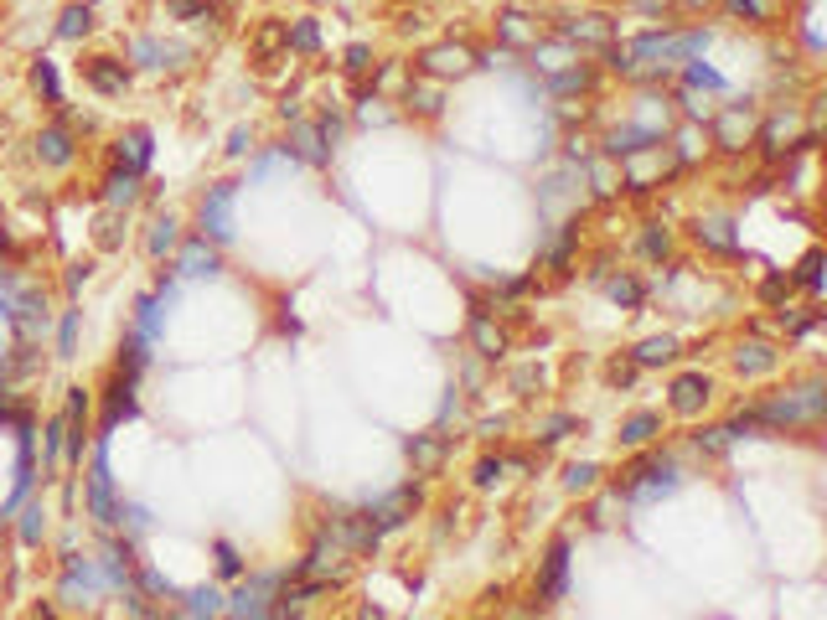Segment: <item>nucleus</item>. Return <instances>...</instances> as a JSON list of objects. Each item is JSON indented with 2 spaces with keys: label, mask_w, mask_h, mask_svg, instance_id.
<instances>
[{
  "label": "nucleus",
  "mask_w": 827,
  "mask_h": 620,
  "mask_svg": "<svg viewBox=\"0 0 827 620\" xmlns=\"http://www.w3.org/2000/svg\"><path fill=\"white\" fill-rule=\"evenodd\" d=\"M89 512H93V522H104V528L119 522L114 481H109V435L98 440V455H93V471H89Z\"/></svg>",
  "instance_id": "1"
},
{
  "label": "nucleus",
  "mask_w": 827,
  "mask_h": 620,
  "mask_svg": "<svg viewBox=\"0 0 827 620\" xmlns=\"http://www.w3.org/2000/svg\"><path fill=\"white\" fill-rule=\"evenodd\" d=\"M414 506H419V491H414V486H398V491H388L383 502L367 506V522H373V532L383 538V532H393V528H404V522H409Z\"/></svg>",
  "instance_id": "2"
},
{
  "label": "nucleus",
  "mask_w": 827,
  "mask_h": 620,
  "mask_svg": "<svg viewBox=\"0 0 827 620\" xmlns=\"http://www.w3.org/2000/svg\"><path fill=\"white\" fill-rule=\"evenodd\" d=\"M124 419H135V373H119L114 388L104 393V435H114Z\"/></svg>",
  "instance_id": "3"
},
{
  "label": "nucleus",
  "mask_w": 827,
  "mask_h": 620,
  "mask_svg": "<svg viewBox=\"0 0 827 620\" xmlns=\"http://www.w3.org/2000/svg\"><path fill=\"white\" fill-rule=\"evenodd\" d=\"M228 207H233V181H223V186H212L202 202V228L212 238H233V217H228Z\"/></svg>",
  "instance_id": "4"
},
{
  "label": "nucleus",
  "mask_w": 827,
  "mask_h": 620,
  "mask_svg": "<svg viewBox=\"0 0 827 620\" xmlns=\"http://www.w3.org/2000/svg\"><path fill=\"white\" fill-rule=\"evenodd\" d=\"M83 78H89V89L109 93V98L130 89V67H124L119 58H89L83 62Z\"/></svg>",
  "instance_id": "5"
},
{
  "label": "nucleus",
  "mask_w": 827,
  "mask_h": 620,
  "mask_svg": "<svg viewBox=\"0 0 827 620\" xmlns=\"http://www.w3.org/2000/svg\"><path fill=\"white\" fill-rule=\"evenodd\" d=\"M471 62H476L471 47H455V42H450V47H429V52L419 58V67H424L429 78H450V73H466Z\"/></svg>",
  "instance_id": "6"
},
{
  "label": "nucleus",
  "mask_w": 827,
  "mask_h": 620,
  "mask_svg": "<svg viewBox=\"0 0 827 620\" xmlns=\"http://www.w3.org/2000/svg\"><path fill=\"white\" fill-rule=\"evenodd\" d=\"M285 150H290V155H300L305 166H326V161H331V150H326V140H321V124H295Z\"/></svg>",
  "instance_id": "7"
},
{
  "label": "nucleus",
  "mask_w": 827,
  "mask_h": 620,
  "mask_svg": "<svg viewBox=\"0 0 827 620\" xmlns=\"http://www.w3.org/2000/svg\"><path fill=\"white\" fill-rule=\"evenodd\" d=\"M93 590H104V579H98V569L83 559H67V579H62V600H73V605H83Z\"/></svg>",
  "instance_id": "8"
},
{
  "label": "nucleus",
  "mask_w": 827,
  "mask_h": 620,
  "mask_svg": "<svg viewBox=\"0 0 827 620\" xmlns=\"http://www.w3.org/2000/svg\"><path fill=\"white\" fill-rule=\"evenodd\" d=\"M36 161H42V166H73V135H67V129H62V124H52V129H42V135H36Z\"/></svg>",
  "instance_id": "9"
},
{
  "label": "nucleus",
  "mask_w": 827,
  "mask_h": 620,
  "mask_svg": "<svg viewBox=\"0 0 827 620\" xmlns=\"http://www.w3.org/2000/svg\"><path fill=\"white\" fill-rule=\"evenodd\" d=\"M709 404V378H698V373H688V378H678L673 383V413H682V419H693V413Z\"/></svg>",
  "instance_id": "10"
},
{
  "label": "nucleus",
  "mask_w": 827,
  "mask_h": 620,
  "mask_svg": "<svg viewBox=\"0 0 827 620\" xmlns=\"http://www.w3.org/2000/svg\"><path fill=\"white\" fill-rule=\"evenodd\" d=\"M563 579H569V543H554L548 559H543V585H538V600H559Z\"/></svg>",
  "instance_id": "11"
},
{
  "label": "nucleus",
  "mask_w": 827,
  "mask_h": 620,
  "mask_svg": "<svg viewBox=\"0 0 827 620\" xmlns=\"http://www.w3.org/2000/svg\"><path fill=\"white\" fill-rule=\"evenodd\" d=\"M98 579H104V590H130V548L124 543H109L98 553Z\"/></svg>",
  "instance_id": "12"
},
{
  "label": "nucleus",
  "mask_w": 827,
  "mask_h": 620,
  "mask_svg": "<svg viewBox=\"0 0 827 620\" xmlns=\"http://www.w3.org/2000/svg\"><path fill=\"white\" fill-rule=\"evenodd\" d=\"M647 145H662V135L647 129V124H620V129H610V140H605L610 155H636V150H647Z\"/></svg>",
  "instance_id": "13"
},
{
  "label": "nucleus",
  "mask_w": 827,
  "mask_h": 620,
  "mask_svg": "<svg viewBox=\"0 0 827 620\" xmlns=\"http://www.w3.org/2000/svg\"><path fill=\"white\" fill-rule=\"evenodd\" d=\"M336 538L347 548H378V532L367 522V512H336Z\"/></svg>",
  "instance_id": "14"
},
{
  "label": "nucleus",
  "mask_w": 827,
  "mask_h": 620,
  "mask_svg": "<svg viewBox=\"0 0 827 620\" xmlns=\"http://www.w3.org/2000/svg\"><path fill=\"white\" fill-rule=\"evenodd\" d=\"M409 460H414V471L435 475L440 471V460H445V435H414L409 440Z\"/></svg>",
  "instance_id": "15"
},
{
  "label": "nucleus",
  "mask_w": 827,
  "mask_h": 620,
  "mask_svg": "<svg viewBox=\"0 0 827 620\" xmlns=\"http://www.w3.org/2000/svg\"><path fill=\"white\" fill-rule=\"evenodd\" d=\"M269 590H274V579H254V585L238 590L233 605H223V610H228V616H269V605H264Z\"/></svg>",
  "instance_id": "16"
},
{
  "label": "nucleus",
  "mask_w": 827,
  "mask_h": 620,
  "mask_svg": "<svg viewBox=\"0 0 827 620\" xmlns=\"http://www.w3.org/2000/svg\"><path fill=\"white\" fill-rule=\"evenodd\" d=\"M177 264H181V274H212V269H217V254L207 248V233L181 243V259H177Z\"/></svg>",
  "instance_id": "17"
},
{
  "label": "nucleus",
  "mask_w": 827,
  "mask_h": 620,
  "mask_svg": "<svg viewBox=\"0 0 827 620\" xmlns=\"http://www.w3.org/2000/svg\"><path fill=\"white\" fill-rule=\"evenodd\" d=\"M610 21L605 16H585L579 27H563V42H585V47H610Z\"/></svg>",
  "instance_id": "18"
},
{
  "label": "nucleus",
  "mask_w": 827,
  "mask_h": 620,
  "mask_svg": "<svg viewBox=\"0 0 827 620\" xmlns=\"http://www.w3.org/2000/svg\"><path fill=\"white\" fill-rule=\"evenodd\" d=\"M135 192H140V171H109V181H104V202L109 207H130L135 202Z\"/></svg>",
  "instance_id": "19"
},
{
  "label": "nucleus",
  "mask_w": 827,
  "mask_h": 620,
  "mask_svg": "<svg viewBox=\"0 0 827 620\" xmlns=\"http://www.w3.org/2000/svg\"><path fill=\"white\" fill-rule=\"evenodd\" d=\"M119 166H124V171H146L150 166V135L146 129H130V135L119 140Z\"/></svg>",
  "instance_id": "20"
},
{
  "label": "nucleus",
  "mask_w": 827,
  "mask_h": 620,
  "mask_svg": "<svg viewBox=\"0 0 827 620\" xmlns=\"http://www.w3.org/2000/svg\"><path fill=\"white\" fill-rule=\"evenodd\" d=\"M177 243H181L177 217H155V223H150V233H146V254H150V259H166Z\"/></svg>",
  "instance_id": "21"
},
{
  "label": "nucleus",
  "mask_w": 827,
  "mask_h": 620,
  "mask_svg": "<svg viewBox=\"0 0 827 620\" xmlns=\"http://www.w3.org/2000/svg\"><path fill=\"white\" fill-rule=\"evenodd\" d=\"M673 357H678V341H673V336H651V341L636 347V367H662V362H673Z\"/></svg>",
  "instance_id": "22"
},
{
  "label": "nucleus",
  "mask_w": 827,
  "mask_h": 620,
  "mask_svg": "<svg viewBox=\"0 0 827 620\" xmlns=\"http://www.w3.org/2000/svg\"><path fill=\"white\" fill-rule=\"evenodd\" d=\"M471 341L481 347V357H502L507 352V336L486 321V316H476V321H471Z\"/></svg>",
  "instance_id": "23"
},
{
  "label": "nucleus",
  "mask_w": 827,
  "mask_h": 620,
  "mask_svg": "<svg viewBox=\"0 0 827 620\" xmlns=\"http://www.w3.org/2000/svg\"><path fill=\"white\" fill-rule=\"evenodd\" d=\"M280 47H290V27H285V21H264L259 36H254V52H259V58H274Z\"/></svg>",
  "instance_id": "24"
},
{
  "label": "nucleus",
  "mask_w": 827,
  "mask_h": 620,
  "mask_svg": "<svg viewBox=\"0 0 827 620\" xmlns=\"http://www.w3.org/2000/svg\"><path fill=\"white\" fill-rule=\"evenodd\" d=\"M698 238L719 248V254H735V233H729V223L724 217H698Z\"/></svg>",
  "instance_id": "25"
},
{
  "label": "nucleus",
  "mask_w": 827,
  "mask_h": 620,
  "mask_svg": "<svg viewBox=\"0 0 827 620\" xmlns=\"http://www.w3.org/2000/svg\"><path fill=\"white\" fill-rule=\"evenodd\" d=\"M735 367L739 373H770V367H776V352L760 347V341H750V347H739L735 352Z\"/></svg>",
  "instance_id": "26"
},
{
  "label": "nucleus",
  "mask_w": 827,
  "mask_h": 620,
  "mask_svg": "<svg viewBox=\"0 0 827 620\" xmlns=\"http://www.w3.org/2000/svg\"><path fill=\"white\" fill-rule=\"evenodd\" d=\"M31 83L42 89V98H47V104H62V83H58V67H52V62H47V58H36V62H31Z\"/></svg>",
  "instance_id": "27"
},
{
  "label": "nucleus",
  "mask_w": 827,
  "mask_h": 620,
  "mask_svg": "<svg viewBox=\"0 0 827 620\" xmlns=\"http://www.w3.org/2000/svg\"><path fill=\"white\" fill-rule=\"evenodd\" d=\"M657 424H662L657 413H631V419L620 424V444H647L651 435H657Z\"/></svg>",
  "instance_id": "28"
},
{
  "label": "nucleus",
  "mask_w": 827,
  "mask_h": 620,
  "mask_svg": "<svg viewBox=\"0 0 827 620\" xmlns=\"http://www.w3.org/2000/svg\"><path fill=\"white\" fill-rule=\"evenodd\" d=\"M89 27H93V11H89V5H67V11H62V21H58V36H62V42H78Z\"/></svg>",
  "instance_id": "29"
},
{
  "label": "nucleus",
  "mask_w": 827,
  "mask_h": 620,
  "mask_svg": "<svg viewBox=\"0 0 827 620\" xmlns=\"http://www.w3.org/2000/svg\"><path fill=\"white\" fill-rule=\"evenodd\" d=\"M574 238H579V228H574V223H563V228H559V238H554V243L543 248V259H548L554 269H563L569 259H574Z\"/></svg>",
  "instance_id": "30"
},
{
  "label": "nucleus",
  "mask_w": 827,
  "mask_h": 620,
  "mask_svg": "<svg viewBox=\"0 0 827 620\" xmlns=\"http://www.w3.org/2000/svg\"><path fill=\"white\" fill-rule=\"evenodd\" d=\"M181 616H223V594H217V590H197V594H186Z\"/></svg>",
  "instance_id": "31"
},
{
  "label": "nucleus",
  "mask_w": 827,
  "mask_h": 620,
  "mask_svg": "<svg viewBox=\"0 0 827 620\" xmlns=\"http://www.w3.org/2000/svg\"><path fill=\"white\" fill-rule=\"evenodd\" d=\"M161 331V300H140V316H135V336L140 341H155Z\"/></svg>",
  "instance_id": "32"
},
{
  "label": "nucleus",
  "mask_w": 827,
  "mask_h": 620,
  "mask_svg": "<svg viewBox=\"0 0 827 620\" xmlns=\"http://www.w3.org/2000/svg\"><path fill=\"white\" fill-rule=\"evenodd\" d=\"M290 42H295L300 52H316V47H321V27H316L311 16H300L295 27H290Z\"/></svg>",
  "instance_id": "33"
},
{
  "label": "nucleus",
  "mask_w": 827,
  "mask_h": 620,
  "mask_svg": "<svg viewBox=\"0 0 827 620\" xmlns=\"http://www.w3.org/2000/svg\"><path fill=\"white\" fill-rule=\"evenodd\" d=\"M78 352V310H62V326H58V357H73Z\"/></svg>",
  "instance_id": "34"
},
{
  "label": "nucleus",
  "mask_w": 827,
  "mask_h": 620,
  "mask_svg": "<svg viewBox=\"0 0 827 620\" xmlns=\"http://www.w3.org/2000/svg\"><path fill=\"white\" fill-rule=\"evenodd\" d=\"M642 254H647V259H662V254H667V228H662V223H647V233H642Z\"/></svg>",
  "instance_id": "35"
},
{
  "label": "nucleus",
  "mask_w": 827,
  "mask_h": 620,
  "mask_svg": "<svg viewBox=\"0 0 827 620\" xmlns=\"http://www.w3.org/2000/svg\"><path fill=\"white\" fill-rule=\"evenodd\" d=\"M610 300H620V305H642V285H636L631 274H620V279H610Z\"/></svg>",
  "instance_id": "36"
},
{
  "label": "nucleus",
  "mask_w": 827,
  "mask_h": 620,
  "mask_svg": "<svg viewBox=\"0 0 827 620\" xmlns=\"http://www.w3.org/2000/svg\"><path fill=\"white\" fill-rule=\"evenodd\" d=\"M797 279L807 285V290H823V254H807L797 269Z\"/></svg>",
  "instance_id": "37"
},
{
  "label": "nucleus",
  "mask_w": 827,
  "mask_h": 620,
  "mask_svg": "<svg viewBox=\"0 0 827 620\" xmlns=\"http://www.w3.org/2000/svg\"><path fill=\"white\" fill-rule=\"evenodd\" d=\"M574 89H590V73H585V67H569V73H554V93H574Z\"/></svg>",
  "instance_id": "38"
},
{
  "label": "nucleus",
  "mask_w": 827,
  "mask_h": 620,
  "mask_svg": "<svg viewBox=\"0 0 827 620\" xmlns=\"http://www.w3.org/2000/svg\"><path fill=\"white\" fill-rule=\"evenodd\" d=\"M729 440H735V429H704V435H698V450L724 455V450H729Z\"/></svg>",
  "instance_id": "39"
},
{
  "label": "nucleus",
  "mask_w": 827,
  "mask_h": 620,
  "mask_svg": "<svg viewBox=\"0 0 827 620\" xmlns=\"http://www.w3.org/2000/svg\"><path fill=\"white\" fill-rule=\"evenodd\" d=\"M217 574H223V579H233V574H243V559L233 553V543H217Z\"/></svg>",
  "instance_id": "40"
},
{
  "label": "nucleus",
  "mask_w": 827,
  "mask_h": 620,
  "mask_svg": "<svg viewBox=\"0 0 827 620\" xmlns=\"http://www.w3.org/2000/svg\"><path fill=\"white\" fill-rule=\"evenodd\" d=\"M595 466H569V475H563V486H569V491H590L595 486Z\"/></svg>",
  "instance_id": "41"
},
{
  "label": "nucleus",
  "mask_w": 827,
  "mask_h": 620,
  "mask_svg": "<svg viewBox=\"0 0 827 620\" xmlns=\"http://www.w3.org/2000/svg\"><path fill=\"white\" fill-rule=\"evenodd\" d=\"M569 429H574V419H569V413H554V419L543 424V435H538V440H543V444H554V440H563Z\"/></svg>",
  "instance_id": "42"
},
{
  "label": "nucleus",
  "mask_w": 827,
  "mask_h": 620,
  "mask_svg": "<svg viewBox=\"0 0 827 620\" xmlns=\"http://www.w3.org/2000/svg\"><path fill=\"white\" fill-rule=\"evenodd\" d=\"M409 104L419 114H440V93L435 89H409Z\"/></svg>",
  "instance_id": "43"
},
{
  "label": "nucleus",
  "mask_w": 827,
  "mask_h": 620,
  "mask_svg": "<svg viewBox=\"0 0 827 620\" xmlns=\"http://www.w3.org/2000/svg\"><path fill=\"white\" fill-rule=\"evenodd\" d=\"M42 532H47V522H42V506H27V522H21V538H27V543H42Z\"/></svg>",
  "instance_id": "44"
},
{
  "label": "nucleus",
  "mask_w": 827,
  "mask_h": 620,
  "mask_svg": "<svg viewBox=\"0 0 827 620\" xmlns=\"http://www.w3.org/2000/svg\"><path fill=\"white\" fill-rule=\"evenodd\" d=\"M688 83H704V89H724V78H719L713 67H704V62H693V67H688Z\"/></svg>",
  "instance_id": "45"
},
{
  "label": "nucleus",
  "mask_w": 827,
  "mask_h": 620,
  "mask_svg": "<svg viewBox=\"0 0 827 620\" xmlns=\"http://www.w3.org/2000/svg\"><path fill=\"white\" fill-rule=\"evenodd\" d=\"M729 11H735V16H750V21H766L770 16L766 0H729Z\"/></svg>",
  "instance_id": "46"
},
{
  "label": "nucleus",
  "mask_w": 827,
  "mask_h": 620,
  "mask_svg": "<svg viewBox=\"0 0 827 620\" xmlns=\"http://www.w3.org/2000/svg\"><path fill=\"white\" fill-rule=\"evenodd\" d=\"M367 58H373V52H367L362 42H352V47H347V67H352V73H362V67H367Z\"/></svg>",
  "instance_id": "47"
},
{
  "label": "nucleus",
  "mask_w": 827,
  "mask_h": 620,
  "mask_svg": "<svg viewBox=\"0 0 827 620\" xmlns=\"http://www.w3.org/2000/svg\"><path fill=\"white\" fill-rule=\"evenodd\" d=\"M497 475H502V460H481V466H476V481H481V486H492Z\"/></svg>",
  "instance_id": "48"
},
{
  "label": "nucleus",
  "mask_w": 827,
  "mask_h": 620,
  "mask_svg": "<svg viewBox=\"0 0 827 620\" xmlns=\"http://www.w3.org/2000/svg\"><path fill=\"white\" fill-rule=\"evenodd\" d=\"M502 31H507V42H523V36H528L523 16H502Z\"/></svg>",
  "instance_id": "49"
},
{
  "label": "nucleus",
  "mask_w": 827,
  "mask_h": 620,
  "mask_svg": "<svg viewBox=\"0 0 827 620\" xmlns=\"http://www.w3.org/2000/svg\"><path fill=\"white\" fill-rule=\"evenodd\" d=\"M83 285H89V264H73V269H67V290H73V295H78V290H83Z\"/></svg>",
  "instance_id": "50"
},
{
  "label": "nucleus",
  "mask_w": 827,
  "mask_h": 620,
  "mask_svg": "<svg viewBox=\"0 0 827 620\" xmlns=\"http://www.w3.org/2000/svg\"><path fill=\"white\" fill-rule=\"evenodd\" d=\"M140 585H146L150 594H166V579H161V574H155V569H146V574H140Z\"/></svg>",
  "instance_id": "51"
},
{
  "label": "nucleus",
  "mask_w": 827,
  "mask_h": 620,
  "mask_svg": "<svg viewBox=\"0 0 827 620\" xmlns=\"http://www.w3.org/2000/svg\"><path fill=\"white\" fill-rule=\"evenodd\" d=\"M786 285H792V279H766V290H760V295H766V300H781V295H786Z\"/></svg>",
  "instance_id": "52"
},
{
  "label": "nucleus",
  "mask_w": 827,
  "mask_h": 620,
  "mask_svg": "<svg viewBox=\"0 0 827 620\" xmlns=\"http://www.w3.org/2000/svg\"><path fill=\"white\" fill-rule=\"evenodd\" d=\"M243 150H248V129H238V135H233V145H228V155H243Z\"/></svg>",
  "instance_id": "53"
}]
</instances>
